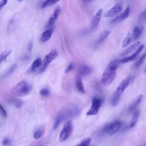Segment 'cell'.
<instances>
[{"instance_id":"obj_1","label":"cell","mask_w":146,"mask_h":146,"mask_svg":"<svg viewBox=\"0 0 146 146\" xmlns=\"http://www.w3.org/2000/svg\"><path fill=\"white\" fill-rule=\"evenodd\" d=\"M119 66V61L117 60L111 62L105 68L101 78V83L104 86L110 84L115 78L116 70Z\"/></svg>"},{"instance_id":"obj_2","label":"cell","mask_w":146,"mask_h":146,"mask_svg":"<svg viewBox=\"0 0 146 146\" xmlns=\"http://www.w3.org/2000/svg\"><path fill=\"white\" fill-rule=\"evenodd\" d=\"M31 90V85L29 82L25 80H22L15 84L11 89L10 94L15 97H21L27 95Z\"/></svg>"},{"instance_id":"obj_3","label":"cell","mask_w":146,"mask_h":146,"mask_svg":"<svg viewBox=\"0 0 146 146\" xmlns=\"http://www.w3.org/2000/svg\"><path fill=\"white\" fill-rule=\"evenodd\" d=\"M131 80V77L129 76L125 79H124L117 86L114 91L111 99V104L112 106H116L120 102V96L124 90L128 86Z\"/></svg>"},{"instance_id":"obj_4","label":"cell","mask_w":146,"mask_h":146,"mask_svg":"<svg viewBox=\"0 0 146 146\" xmlns=\"http://www.w3.org/2000/svg\"><path fill=\"white\" fill-rule=\"evenodd\" d=\"M143 27L140 26H135L133 28L131 31L129 32L126 36L124 38L121 46L123 47H125L129 45L132 42L136 40L139 36H140L142 31H143Z\"/></svg>"},{"instance_id":"obj_5","label":"cell","mask_w":146,"mask_h":146,"mask_svg":"<svg viewBox=\"0 0 146 146\" xmlns=\"http://www.w3.org/2000/svg\"><path fill=\"white\" fill-rule=\"evenodd\" d=\"M58 52L57 50L55 49L52 50L49 53H48L44 57L43 61L40 67H39L38 73L40 74L43 72L44 71H46V70L47 68L50 63L58 56Z\"/></svg>"},{"instance_id":"obj_6","label":"cell","mask_w":146,"mask_h":146,"mask_svg":"<svg viewBox=\"0 0 146 146\" xmlns=\"http://www.w3.org/2000/svg\"><path fill=\"white\" fill-rule=\"evenodd\" d=\"M103 102V98L100 96H95L92 99V104L90 108L86 113V115L91 116L95 115L98 113L102 103Z\"/></svg>"},{"instance_id":"obj_7","label":"cell","mask_w":146,"mask_h":146,"mask_svg":"<svg viewBox=\"0 0 146 146\" xmlns=\"http://www.w3.org/2000/svg\"><path fill=\"white\" fill-rule=\"evenodd\" d=\"M73 128L72 123L71 120L67 121L63 126L59 135V140L60 141H64L70 136Z\"/></svg>"},{"instance_id":"obj_8","label":"cell","mask_w":146,"mask_h":146,"mask_svg":"<svg viewBox=\"0 0 146 146\" xmlns=\"http://www.w3.org/2000/svg\"><path fill=\"white\" fill-rule=\"evenodd\" d=\"M122 123L120 120H115L111 123L108 124V128L107 129L106 133L109 135H112L118 132L121 127Z\"/></svg>"},{"instance_id":"obj_9","label":"cell","mask_w":146,"mask_h":146,"mask_svg":"<svg viewBox=\"0 0 146 146\" xmlns=\"http://www.w3.org/2000/svg\"><path fill=\"white\" fill-rule=\"evenodd\" d=\"M122 10V6L120 4H116L106 11L104 15L105 17L111 18L118 15Z\"/></svg>"},{"instance_id":"obj_10","label":"cell","mask_w":146,"mask_h":146,"mask_svg":"<svg viewBox=\"0 0 146 146\" xmlns=\"http://www.w3.org/2000/svg\"><path fill=\"white\" fill-rule=\"evenodd\" d=\"M129 13H130V7L128 6L125 8V9L123 11H122L121 13H120L117 16H116L115 18H113L111 21V23L114 24V23H119L120 22H121L125 20L126 18H127L129 17Z\"/></svg>"},{"instance_id":"obj_11","label":"cell","mask_w":146,"mask_h":146,"mask_svg":"<svg viewBox=\"0 0 146 146\" xmlns=\"http://www.w3.org/2000/svg\"><path fill=\"white\" fill-rule=\"evenodd\" d=\"M143 48H144V45L140 44L139 47L135 50V51L131 55L121 59L119 62L121 63H128L129 62L134 60L136 58V57L138 56V55L140 53V52L142 51Z\"/></svg>"},{"instance_id":"obj_12","label":"cell","mask_w":146,"mask_h":146,"mask_svg":"<svg viewBox=\"0 0 146 146\" xmlns=\"http://www.w3.org/2000/svg\"><path fill=\"white\" fill-rule=\"evenodd\" d=\"M60 9L59 7H56L55 10L54 11V12L52 13V15H51V17H50L47 25H46V28H50L51 27H53L54 25L55 24L56 21L57 20L59 14H60Z\"/></svg>"},{"instance_id":"obj_13","label":"cell","mask_w":146,"mask_h":146,"mask_svg":"<svg viewBox=\"0 0 146 146\" xmlns=\"http://www.w3.org/2000/svg\"><path fill=\"white\" fill-rule=\"evenodd\" d=\"M92 68L86 64H81L78 68V76L82 77L90 75L92 72Z\"/></svg>"},{"instance_id":"obj_14","label":"cell","mask_w":146,"mask_h":146,"mask_svg":"<svg viewBox=\"0 0 146 146\" xmlns=\"http://www.w3.org/2000/svg\"><path fill=\"white\" fill-rule=\"evenodd\" d=\"M103 14V10L102 9H100L95 14L94 17L92 18L91 21V30H94L99 25L101 18Z\"/></svg>"},{"instance_id":"obj_15","label":"cell","mask_w":146,"mask_h":146,"mask_svg":"<svg viewBox=\"0 0 146 146\" xmlns=\"http://www.w3.org/2000/svg\"><path fill=\"white\" fill-rule=\"evenodd\" d=\"M53 30H54V26L50 28H47L41 35L40 41L42 42H45L48 41L50 39L52 34Z\"/></svg>"},{"instance_id":"obj_16","label":"cell","mask_w":146,"mask_h":146,"mask_svg":"<svg viewBox=\"0 0 146 146\" xmlns=\"http://www.w3.org/2000/svg\"><path fill=\"white\" fill-rule=\"evenodd\" d=\"M42 64V60L40 58H38L33 62L29 70H27V72L29 73H33L37 71V70L40 67Z\"/></svg>"},{"instance_id":"obj_17","label":"cell","mask_w":146,"mask_h":146,"mask_svg":"<svg viewBox=\"0 0 146 146\" xmlns=\"http://www.w3.org/2000/svg\"><path fill=\"white\" fill-rule=\"evenodd\" d=\"M140 45V42L139 41H137L136 42H135L134 43H133L132 45H131L122 54L121 56H125L127 55L128 54H129L130 53L132 52L133 51H134L135 50H136Z\"/></svg>"},{"instance_id":"obj_18","label":"cell","mask_w":146,"mask_h":146,"mask_svg":"<svg viewBox=\"0 0 146 146\" xmlns=\"http://www.w3.org/2000/svg\"><path fill=\"white\" fill-rule=\"evenodd\" d=\"M111 32L110 30H106L104 31L99 36L98 39L96 41L95 43V46L96 47H98L99 45H100L110 34Z\"/></svg>"},{"instance_id":"obj_19","label":"cell","mask_w":146,"mask_h":146,"mask_svg":"<svg viewBox=\"0 0 146 146\" xmlns=\"http://www.w3.org/2000/svg\"><path fill=\"white\" fill-rule=\"evenodd\" d=\"M139 114H140V112L139 110H136L135 112H133L132 118H131V122L129 124L130 128H132L135 127V125H136V124L138 120Z\"/></svg>"},{"instance_id":"obj_20","label":"cell","mask_w":146,"mask_h":146,"mask_svg":"<svg viewBox=\"0 0 146 146\" xmlns=\"http://www.w3.org/2000/svg\"><path fill=\"white\" fill-rule=\"evenodd\" d=\"M142 98H143V95H140L139 96H138L136 98V99L132 103V104L129 106V107L128 108V111H133L136 108V107L139 105V104L141 102Z\"/></svg>"},{"instance_id":"obj_21","label":"cell","mask_w":146,"mask_h":146,"mask_svg":"<svg viewBox=\"0 0 146 146\" xmlns=\"http://www.w3.org/2000/svg\"><path fill=\"white\" fill-rule=\"evenodd\" d=\"M76 87L79 92L82 94L85 93V90H84V88L82 80V78L80 76H78L76 80Z\"/></svg>"},{"instance_id":"obj_22","label":"cell","mask_w":146,"mask_h":146,"mask_svg":"<svg viewBox=\"0 0 146 146\" xmlns=\"http://www.w3.org/2000/svg\"><path fill=\"white\" fill-rule=\"evenodd\" d=\"M145 59H146V52L144 54H143L141 56V57L136 62V63H135V65H134L135 67L139 68L143 63V62H144Z\"/></svg>"},{"instance_id":"obj_23","label":"cell","mask_w":146,"mask_h":146,"mask_svg":"<svg viewBox=\"0 0 146 146\" xmlns=\"http://www.w3.org/2000/svg\"><path fill=\"white\" fill-rule=\"evenodd\" d=\"M59 0H46L41 5V8L44 9L47 7V6L52 5L56 3H57Z\"/></svg>"},{"instance_id":"obj_24","label":"cell","mask_w":146,"mask_h":146,"mask_svg":"<svg viewBox=\"0 0 146 146\" xmlns=\"http://www.w3.org/2000/svg\"><path fill=\"white\" fill-rule=\"evenodd\" d=\"M17 65L16 64H14L11 65L8 68V70H7V71L5 72V73L4 74L3 76V77H6V76L10 75L11 74H12L15 70V69L17 68Z\"/></svg>"},{"instance_id":"obj_25","label":"cell","mask_w":146,"mask_h":146,"mask_svg":"<svg viewBox=\"0 0 146 146\" xmlns=\"http://www.w3.org/2000/svg\"><path fill=\"white\" fill-rule=\"evenodd\" d=\"M11 50H6L0 54V64L4 60H5L7 56L10 54Z\"/></svg>"},{"instance_id":"obj_26","label":"cell","mask_w":146,"mask_h":146,"mask_svg":"<svg viewBox=\"0 0 146 146\" xmlns=\"http://www.w3.org/2000/svg\"><path fill=\"white\" fill-rule=\"evenodd\" d=\"M91 142V139L90 137H86L83 139L81 142L78 145V146H90Z\"/></svg>"},{"instance_id":"obj_27","label":"cell","mask_w":146,"mask_h":146,"mask_svg":"<svg viewBox=\"0 0 146 146\" xmlns=\"http://www.w3.org/2000/svg\"><path fill=\"white\" fill-rule=\"evenodd\" d=\"M62 119V116H61L60 115H59L56 117V118L55 119V121H54V125H53V129L54 130L56 129L58 127Z\"/></svg>"},{"instance_id":"obj_28","label":"cell","mask_w":146,"mask_h":146,"mask_svg":"<svg viewBox=\"0 0 146 146\" xmlns=\"http://www.w3.org/2000/svg\"><path fill=\"white\" fill-rule=\"evenodd\" d=\"M40 95L43 97V98H46L48 97L50 95V92L49 91V90L48 88H42L40 91H39Z\"/></svg>"},{"instance_id":"obj_29","label":"cell","mask_w":146,"mask_h":146,"mask_svg":"<svg viewBox=\"0 0 146 146\" xmlns=\"http://www.w3.org/2000/svg\"><path fill=\"white\" fill-rule=\"evenodd\" d=\"M139 21L140 23H143L146 21V9L140 14Z\"/></svg>"},{"instance_id":"obj_30","label":"cell","mask_w":146,"mask_h":146,"mask_svg":"<svg viewBox=\"0 0 146 146\" xmlns=\"http://www.w3.org/2000/svg\"><path fill=\"white\" fill-rule=\"evenodd\" d=\"M42 135V131L41 129H38L36 130L33 134V136H34V138L35 139H39L41 136Z\"/></svg>"},{"instance_id":"obj_31","label":"cell","mask_w":146,"mask_h":146,"mask_svg":"<svg viewBox=\"0 0 146 146\" xmlns=\"http://www.w3.org/2000/svg\"><path fill=\"white\" fill-rule=\"evenodd\" d=\"M74 68V63L72 62H71L69 63V64L67 66V67H66V68L65 69V73H68L69 72H70Z\"/></svg>"},{"instance_id":"obj_32","label":"cell","mask_w":146,"mask_h":146,"mask_svg":"<svg viewBox=\"0 0 146 146\" xmlns=\"http://www.w3.org/2000/svg\"><path fill=\"white\" fill-rule=\"evenodd\" d=\"M13 102L14 103V105L17 108H19L21 107L22 104V102L20 100H18V99H15L13 101Z\"/></svg>"},{"instance_id":"obj_33","label":"cell","mask_w":146,"mask_h":146,"mask_svg":"<svg viewBox=\"0 0 146 146\" xmlns=\"http://www.w3.org/2000/svg\"><path fill=\"white\" fill-rule=\"evenodd\" d=\"M0 112H1L2 116L4 117H7V113L6 110H5V108L3 107V106H2V104L0 103Z\"/></svg>"},{"instance_id":"obj_34","label":"cell","mask_w":146,"mask_h":146,"mask_svg":"<svg viewBox=\"0 0 146 146\" xmlns=\"http://www.w3.org/2000/svg\"><path fill=\"white\" fill-rule=\"evenodd\" d=\"M7 1H8V0H1V1H0V10H1L3 6H5L6 5V3H7Z\"/></svg>"},{"instance_id":"obj_35","label":"cell","mask_w":146,"mask_h":146,"mask_svg":"<svg viewBox=\"0 0 146 146\" xmlns=\"http://www.w3.org/2000/svg\"><path fill=\"white\" fill-rule=\"evenodd\" d=\"M9 142V139L8 137H5L2 140V144L3 145H7Z\"/></svg>"},{"instance_id":"obj_36","label":"cell","mask_w":146,"mask_h":146,"mask_svg":"<svg viewBox=\"0 0 146 146\" xmlns=\"http://www.w3.org/2000/svg\"><path fill=\"white\" fill-rule=\"evenodd\" d=\"M23 0H17V1L18 2H22Z\"/></svg>"},{"instance_id":"obj_37","label":"cell","mask_w":146,"mask_h":146,"mask_svg":"<svg viewBox=\"0 0 146 146\" xmlns=\"http://www.w3.org/2000/svg\"><path fill=\"white\" fill-rule=\"evenodd\" d=\"M144 71H145V72L146 73V66H145V69H144Z\"/></svg>"},{"instance_id":"obj_38","label":"cell","mask_w":146,"mask_h":146,"mask_svg":"<svg viewBox=\"0 0 146 146\" xmlns=\"http://www.w3.org/2000/svg\"><path fill=\"white\" fill-rule=\"evenodd\" d=\"M85 1H91V0H84Z\"/></svg>"}]
</instances>
